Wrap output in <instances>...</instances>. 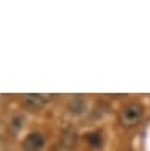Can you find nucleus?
<instances>
[{"instance_id":"nucleus-1","label":"nucleus","mask_w":150,"mask_h":151,"mask_svg":"<svg viewBox=\"0 0 150 151\" xmlns=\"http://www.w3.org/2000/svg\"><path fill=\"white\" fill-rule=\"evenodd\" d=\"M144 115V107L142 104L139 102H130L126 104L125 107H122V110L119 113V120L123 126L130 127V126H134L141 121V118Z\"/></svg>"},{"instance_id":"nucleus-2","label":"nucleus","mask_w":150,"mask_h":151,"mask_svg":"<svg viewBox=\"0 0 150 151\" xmlns=\"http://www.w3.org/2000/svg\"><path fill=\"white\" fill-rule=\"evenodd\" d=\"M44 146V137L40 132H32L22 142V150L24 151H40Z\"/></svg>"},{"instance_id":"nucleus-3","label":"nucleus","mask_w":150,"mask_h":151,"mask_svg":"<svg viewBox=\"0 0 150 151\" xmlns=\"http://www.w3.org/2000/svg\"><path fill=\"white\" fill-rule=\"evenodd\" d=\"M68 107L73 113H82L84 110H86V101H84L81 96H76V98H73L71 101H70Z\"/></svg>"},{"instance_id":"nucleus-4","label":"nucleus","mask_w":150,"mask_h":151,"mask_svg":"<svg viewBox=\"0 0 150 151\" xmlns=\"http://www.w3.org/2000/svg\"><path fill=\"white\" fill-rule=\"evenodd\" d=\"M25 102L32 107H41L46 102V98L41 94H25Z\"/></svg>"},{"instance_id":"nucleus-5","label":"nucleus","mask_w":150,"mask_h":151,"mask_svg":"<svg viewBox=\"0 0 150 151\" xmlns=\"http://www.w3.org/2000/svg\"><path fill=\"white\" fill-rule=\"evenodd\" d=\"M87 140H88V143H90L92 146H100L101 145V134L100 132H92V134H88L87 135Z\"/></svg>"}]
</instances>
